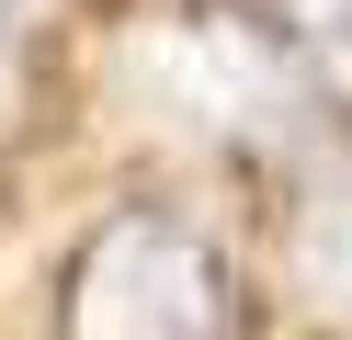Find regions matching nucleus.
I'll return each instance as SVG.
<instances>
[{"label": "nucleus", "mask_w": 352, "mask_h": 340, "mask_svg": "<svg viewBox=\"0 0 352 340\" xmlns=\"http://www.w3.org/2000/svg\"><path fill=\"white\" fill-rule=\"evenodd\" d=\"M69 340H228V261L170 216H125L69 284Z\"/></svg>", "instance_id": "f257e3e1"}, {"label": "nucleus", "mask_w": 352, "mask_h": 340, "mask_svg": "<svg viewBox=\"0 0 352 340\" xmlns=\"http://www.w3.org/2000/svg\"><path fill=\"white\" fill-rule=\"evenodd\" d=\"M296 295L329 317H352V170H329L296 204Z\"/></svg>", "instance_id": "f03ea898"}, {"label": "nucleus", "mask_w": 352, "mask_h": 340, "mask_svg": "<svg viewBox=\"0 0 352 340\" xmlns=\"http://www.w3.org/2000/svg\"><path fill=\"white\" fill-rule=\"evenodd\" d=\"M296 45L329 80H352V0H296Z\"/></svg>", "instance_id": "7ed1b4c3"}, {"label": "nucleus", "mask_w": 352, "mask_h": 340, "mask_svg": "<svg viewBox=\"0 0 352 340\" xmlns=\"http://www.w3.org/2000/svg\"><path fill=\"white\" fill-rule=\"evenodd\" d=\"M12 12H23V0H0V45H12Z\"/></svg>", "instance_id": "20e7f679"}]
</instances>
